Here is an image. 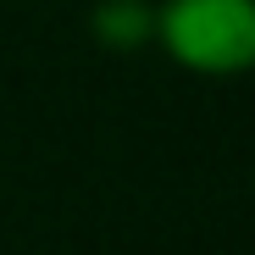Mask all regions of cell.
I'll return each mask as SVG.
<instances>
[{"label":"cell","instance_id":"6da1fadb","mask_svg":"<svg viewBox=\"0 0 255 255\" xmlns=\"http://www.w3.org/2000/svg\"><path fill=\"white\" fill-rule=\"evenodd\" d=\"M166 39L194 67L255 61V6L250 0H178L166 17Z\"/></svg>","mask_w":255,"mask_h":255}]
</instances>
